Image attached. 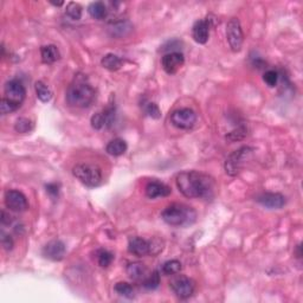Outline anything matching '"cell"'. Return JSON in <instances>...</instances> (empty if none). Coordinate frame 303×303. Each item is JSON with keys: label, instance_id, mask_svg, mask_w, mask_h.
Listing matches in <instances>:
<instances>
[{"label": "cell", "instance_id": "cell-1", "mask_svg": "<svg viewBox=\"0 0 303 303\" xmlns=\"http://www.w3.org/2000/svg\"><path fill=\"white\" fill-rule=\"evenodd\" d=\"M176 187L186 198L210 200L216 193V181L212 176L198 170H184L175 178Z\"/></svg>", "mask_w": 303, "mask_h": 303}, {"label": "cell", "instance_id": "cell-2", "mask_svg": "<svg viewBox=\"0 0 303 303\" xmlns=\"http://www.w3.org/2000/svg\"><path fill=\"white\" fill-rule=\"evenodd\" d=\"M96 99V91L84 75H77L68 87L65 100L69 106L76 108H88Z\"/></svg>", "mask_w": 303, "mask_h": 303}, {"label": "cell", "instance_id": "cell-3", "mask_svg": "<svg viewBox=\"0 0 303 303\" xmlns=\"http://www.w3.org/2000/svg\"><path fill=\"white\" fill-rule=\"evenodd\" d=\"M161 218L170 226L185 227L192 225L197 220V212L188 205L173 203L161 212Z\"/></svg>", "mask_w": 303, "mask_h": 303}, {"label": "cell", "instance_id": "cell-4", "mask_svg": "<svg viewBox=\"0 0 303 303\" xmlns=\"http://www.w3.org/2000/svg\"><path fill=\"white\" fill-rule=\"evenodd\" d=\"M72 174L88 187H97L102 182V172L93 163H78L72 168Z\"/></svg>", "mask_w": 303, "mask_h": 303}, {"label": "cell", "instance_id": "cell-5", "mask_svg": "<svg viewBox=\"0 0 303 303\" xmlns=\"http://www.w3.org/2000/svg\"><path fill=\"white\" fill-rule=\"evenodd\" d=\"M226 39L230 49L233 52H239L242 50L244 42V33H243L241 21L238 18H231L226 25Z\"/></svg>", "mask_w": 303, "mask_h": 303}, {"label": "cell", "instance_id": "cell-6", "mask_svg": "<svg viewBox=\"0 0 303 303\" xmlns=\"http://www.w3.org/2000/svg\"><path fill=\"white\" fill-rule=\"evenodd\" d=\"M25 97H26V89L20 81L11 80L6 82L4 87V99L15 107V109L20 108Z\"/></svg>", "mask_w": 303, "mask_h": 303}, {"label": "cell", "instance_id": "cell-7", "mask_svg": "<svg viewBox=\"0 0 303 303\" xmlns=\"http://www.w3.org/2000/svg\"><path fill=\"white\" fill-rule=\"evenodd\" d=\"M251 152L252 148L248 146L241 147L237 151L232 152V153L227 156V159L225 160V165H224L226 174H229L230 176H235L238 174L243 163H244V160L248 157L249 154H251Z\"/></svg>", "mask_w": 303, "mask_h": 303}, {"label": "cell", "instance_id": "cell-8", "mask_svg": "<svg viewBox=\"0 0 303 303\" xmlns=\"http://www.w3.org/2000/svg\"><path fill=\"white\" fill-rule=\"evenodd\" d=\"M195 122H197V114L194 113V110L189 108L176 109L170 115V123L181 131L192 129L194 127Z\"/></svg>", "mask_w": 303, "mask_h": 303}, {"label": "cell", "instance_id": "cell-9", "mask_svg": "<svg viewBox=\"0 0 303 303\" xmlns=\"http://www.w3.org/2000/svg\"><path fill=\"white\" fill-rule=\"evenodd\" d=\"M170 289L174 293L176 298L186 300L189 299L194 294L195 290V284L193 281L186 276H179L175 277L169 284Z\"/></svg>", "mask_w": 303, "mask_h": 303}, {"label": "cell", "instance_id": "cell-10", "mask_svg": "<svg viewBox=\"0 0 303 303\" xmlns=\"http://www.w3.org/2000/svg\"><path fill=\"white\" fill-rule=\"evenodd\" d=\"M5 205L9 211L13 212H24L28 208L26 195L17 189H8L5 193Z\"/></svg>", "mask_w": 303, "mask_h": 303}, {"label": "cell", "instance_id": "cell-11", "mask_svg": "<svg viewBox=\"0 0 303 303\" xmlns=\"http://www.w3.org/2000/svg\"><path fill=\"white\" fill-rule=\"evenodd\" d=\"M185 63V57L181 52L174 51V52H168L161 58V65L162 69L165 70L166 74L168 75H174L178 72V70L184 65Z\"/></svg>", "mask_w": 303, "mask_h": 303}, {"label": "cell", "instance_id": "cell-12", "mask_svg": "<svg viewBox=\"0 0 303 303\" xmlns=\"http://www.w3.org/2000/svg\"><path fill=\"white\" fill-rule=\"evenodd\" d=\"M43 256L50 261H62L65 257L66 254V246L64 243L59 239H53V241L49 242L43 248L42 251Z\"/></svg>", "mask_w": 303, "mask_h": 303}, {"label": "cell", "instance_id": "cell-13", "mask_svg": "<svg viewBox=\"0 0 303 303\" xmlns=\"http://www.w3.org/2000/svg\"><path fill=\"white\" fill-rule=\"evenodd\" d=\"M211 21L212 19H200L197 20L192 27V37H193L194 42L198 44H206L208 40V36H210V28H211Z\"/></svg>", "mask_w": 303, "mask_h": 303}, {"label": "cell", "instance_id": "cell-14", "mask_svg": "<svg viewBox=\"0 0 303 303\" xmlns=\"http://www.w3.org/2000/svg\"><path fill=\"white\" fill-rule=\"evenodd\" d=\"M257 203H260L262 206L271 208V210H279L286 205V197L281 193H274V192H267L258 195Z\"/></svg>", "mask_w": 303, "mask_h": 303}, {"label": "cell", "instance_id": "cell-15", "mask_svg": "<svg viewBox=\"0 0 303 303\" xmlns=\"http://www.w3.org/2000/svg\"><path fill=\"white\" fill-rule=\"evenodd\" d=\"M128 251L138 257L151 255V242L141 237H132L128 242Z\"/></svg>", "mask_w": 303, "mask_h": 303}, {"label": "cell", "instance_id": "cell-16", "mask_svg": "<svg viewBox=\"0 0 303 303\" xmlns=\"http://www.w3.org/2000/svg\"><path fill=\"white\" fill-rule=\"evenodd\" d=\"M145 192H146L147 198L155 199L159 197H168V195L172 193V189H170L169 186L163 184V182L153 180V181H150L146 185Z\"/></svg>", "mask_w": 303, "mask_h": 303}, {"label": "cell", "instance_id": "cell-17", "mask_svg": "<svg viewBox=\"0 0 303 303\" xmlns=\"http://www.w3.org/2000/svg\"><path fill=\"white\" fill-rule=\"evenodd\" d=\"M40 56H42V61L45 64H52L61 58V53H59L58 47L52 44L49 45H43L40 47Z\"/></svg>", "mask_w": 303, "mask_h": 303}, {"label": "cell", "instance_id": "cell-18", "mask_svg": "<svg viewBox=\"0 0 303 303\" xmlns=\"http://www.w3.org/2000/svg\"><path fill=\"white\" fill-rule=\"evenodd\" d=\"M127 148V142L121 138H116L108 142V145L106 147V152L112 156H121L126 153Z\"/></svg>", "mask_w": 303, "mask_h": 303}, {"label": "cell", "instance_id": "cell-19", "mask_svg": "<svg viewBox=\"0 0 303 303\" xmlns=\"http://www.w3.org/2000/svg\"><path fill=\"white\" fill-rule=\"evenodd\" d=\"M127 274L133 281H144L147 276V268L140 262H133L128 264Z\"/></svg>", "mask_w": 303, "mask_h": 303}, {"label": "cell", "instance_id": "cell-20", "mask_svg": "<svg viewBox=\"0 0 303 303\" xmlns=\"http://www.w3.org/2000/svg\"><path fill=\"white\" fill-rule=\"evenodd\" d=\"M88 12L96 20H103L108 15V8L103 1H94L90 2L88 6Z\"/></svg>", "mask_w": 303, "mask_h": 303}, {"label": "cell", "instance_id": "cell-21", "mask_svg": "<svg viewBox=\"0 0 303 303\" xmlns=\"http://www.w3.org/2000/svg\"><path fill=\"white\" fill-rule=\"evenodd\" d=\"M101 64L104 69L109 71H118L122 68L123 61L122 58H120L118 55H114V53H107L106 56H103V58L101 59Z\"/></svg>", "mask_w": 303, "mask_h": 303}, {"label": "cell", "instance_id": "cell-22", "mask_svg": "<svg viewBox=\"0 0 303 303\" xmlns=\"http://www.w3.org/2000/svg\"><path fill=\"white\" fill-rule=\"evenodd\" d=\"M34 90H36L37 97L39 101H42L43 103L50 102L52 99V91L47 85L42 81H38L34 84Z\"/></svg>", "mask_w": 303, "mask_h": 303}, {"label": "cell", "instance_id": "cell-23", "mask_svg": "<svg viewBox=\"0 0 303 303\" xmlns=\"http://www.w3.org/2000/svg\"><path fill=\"white\" fill-rule=\"evenodd\" d=\"M82 12H83V8H82V6L78 2L70 1L66 4L65 13L72 20H80L82 18Z\"/></svg>", "mask_w": 303, "mask_h": 303}, {"label": "cell", "instance_id": "cell-24", "mask_svg": "<svg viewBox=\"0 0 303 303\" xmlns=\"http://www.w3.org/2000/svg\"><path fill=\"white\" fill-rule=\"evenodd\" d=\"M160 281L161 280H160L159 271L154 270L153 273L146 276V279H145L144 282H142V286H144L147 290H155L159 288Z\"/></svg>", "mask_w": 303, "mask_h": 303}, {"label": "cell", "instance_id": "cell-25", "mask_svg": "<svg viewBox=\"0 0 303 303\" xmlns=\"http://www.w3.org/2000/svg\"><path fill=\"white\" fill-rule=\"evenodd\" d=\"M115 292L119 294L120 296L126 299H133L134 298V288L132 284L127 282H119L115 284Z\"/></svg>", "mask_w": 303, "mask_h": 303}, {"label": "cell", "instance_id": "cell-26", "mask_svg": "<svg viewBox=\"0 0 303 303\" xmlns=\"http://www.w3.org/2000/svg\"><path fill=\"white\" fill-rule=\"evenodd\" d=\"M182 269L181 262L178 260H170L167 261L162 265V273L165 275H176L179 274Z\"/></svg>", "mask_w": 303, "mask_h": 303}, {"label": "cell", "instance_id": "cell-27", "mask_svg": "<svg viewBox=\"0 0 303 303\" xmlns=\"http://www.w3.org/2000/svg\"><path fill=\"white\" fill-rule=\"evenodd\" d=\"M97 263H99L100 267L107 268L112 264V262L114 261V255L112 252H109L108 250H104V249H101V250L97 251Z\"/></svg>", "mask_w": 303, "mask_h": 303}, {"label": "cell", "instance_id": "cell-28", "mask_svg": "<svg viewBox=\"0 0 303 303\" xmlns=\"http://www.w3.org/2000/svg\"><path fill=\"white\" fill-rule=\"evenodd\" d=\"M14 129H15V132L21 133V134L30 133L33 129V122L26 118H20L15 121Z\"/></svg>", "mask_w": 303, "mask_h": 303}, {"label": "cell", "instance_id": "cell-29", "mask_svg": "<svg viewBox=\"0 0 303 303\" xmlns=\"http://www.w3.org/2000/svg\"><path fill=\"white\" fill-rule=\"evenodd\" d=\"M279 80H280V74L276 70H268L264 72L263 81L265 82V84H267L268 87L270 88L276 87L277 83H279Z\"/></svg>", "mask_w": 303, "mask_h": 303}, {"label": "cell", "instance_id": "cell-30", "mask_svg": "<svg viewBox=\"0 0 303 303\" xmlns=\"http://www.w3.org/2000/svg\"><path fill=\"white\" fill-rule=\"evenodd\" d=\"M246 134H248V129L245 127H239L235 129V131H232L231 133H229V134L226 135V140L230 142L241 141L246 137Z\"/></svg>", "mask_w": 303, "mask_h": 303}, {"label": "cell", "instance_id": "cell-31", "mask_svg": "<svg viewBox=\"0 0 303 303\" xmlns=\"http://www.w3.org/2000/svg\"><path fill=\"white\" fill-rule=\"evenodd\" d=\"M91 127L94 129H96V131H101V129L107 127V123H106V119H104L103 113H97L95 114V115L91 118Z\"/></svg>", "mask_w": 303, "mask_h": 303}, {"label": "cell", "instance_id": "cell-32", "mask_svg": "<svg viewBox=\"0 0 303 303\" xmlns=\"http://www.w3.org/2000/svg\"><path fill=\"white\" fill-rule=\"evenodd\" d=\"M145 112L148 114V116H151L152 119H160L161 118V112L160 108L157 107L156 103L154 102H148L145 107Z\"/></svg>", "mask_w": 303, "mask_h": 303}, {"label": "cell", "instance_id": "cell-33", "mask_svg": "<svg viewBox=\"0 0 303 303\" xmlns=\"http://www.w3.org/2000/svg\"><path fill=\"white\" fill-rule=\"evenodd\" d=\"M13 239L9 235H6L4 231H1V245L6 251H11L13 249Z\"/></svg>", "mask_w": 303, "mask_h": 303}, {"label": "cell", "instance_id": "cell-34", "mask_svg": "<svg viewBox=\"0 0 303 303\" xmlns=\"http://www.w3.org/2000/svg\"><path fill=\"white\" fill-rule=\"evenodd\" d=\"M15 110H17V109H15V107L12 106V104L9 103L7 100L2 97L1 102H0V112H1L2 115H6V114H9V113H13V112H15Z\"/></svg>", "mask_w": 303, "mask_h": 303}, {"label": "cell", "instance_id": "cell-35", "mask_svg": "<svg viewBox=\"0 0 303 303\" xmlns=\"http://www.w3.org/2000/svg\"><path fill=\"white\" fill-rule=\"evenodd\" d=\"M46 188V192L47 194L50 195L51 198H56L58 197V193H59V186L57 184H49L45 186Z\"/></svg>", "mask_w": 303, "mask_h": 303}, {"label": "cell", "instance_id": "cell-36", "mask_svg": "<svg viewBox=\"0 0 303 303\" xmlns=\"http://www.w3.org/2000/svg\"><path fill=\"white\" fill-rule=\"evenodd\" d=\"M12 222H13V217L9 216V213L6 212V211H2L1 212V224L2 225H9Z\"/></svg>", "mask_w": 303, "mask_h": 303}, {"label": "cell", "instance_id": "cell-37", "mask_svg": "<svg viewBox=\"0 0 303 303\" xmlns=\"http://www.w3.org/2000/svg\"><path fill=\"white\" fill-rule=\"evenodd\" d=\"M298 257L299 258H301V256H302V252H301V245H298Z\"/></svg>", "mask_w": 303, "mask_h": 303}, {"label": "cell", "instance_id": "cell-38", "mask_svg": "<svg viewBox=\"0 0 303 303\" xmlns=\"http://www.w3.org/2000/svg\"><path fill=\"white\" fill-rule=\"evenodd\" d=\"M52 5H55V6H62L63 4H64V2H51Z\"/></svg>", "mask_w": 303, "mask_h": 303}]
</instances>
